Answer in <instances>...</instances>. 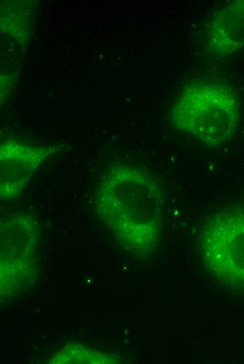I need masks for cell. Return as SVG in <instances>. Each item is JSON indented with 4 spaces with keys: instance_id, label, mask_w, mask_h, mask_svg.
Wrapping results in <instances>:
<instances>
[{
    "instance_id": "cell-1",
    "label": "cell",
    "mask_w": 244,
    "mask_h": 364,
    "mask_svg": "<svg viewBox=\"0 0 244 364\" xmlns=\"http://www.w3.org/2000/svg\"><path fill=\"white\" fill-rule=\"evenodd\" d=\"M96 195L98 206L121 243L142 254L156 247L163 198L152 175L128 164L113 165L103 176Z\"/></svg>"
},
{
    "instance_id": "cell-2",
    "label": "cell",
    "mask_w": 244,
    "mask_h": 364,
    "mask_svg": "<svg viewBox=\"0 0 244 364\" xmlns=\"http://www.w3.org/2000/svg\"><path fill=\"white\" fill-rule=\"evenodd\" d=\"M239 117L236 99L227 88L215 83L198 82L187 87L172 105L175 129L209 147L228 141Z\"/></svg>"
},
{
    "instance_id": "cell-3",
    "label": "cell",
    "mask_w": 244,
    "mask_h": 364,
    "mask_svg": "<svg viewBox=\"0 0 244 364\" xmlns=\"http://www.w3.org/2000/svg\"><path fill=\"white\" fill-rule=\"evenodd\" d=\"M199 245L203 266L217 282L244 288V212L220 211L202 225Z\"/></svg>"
},
{
    "instance_id": "cell-4",
    "label": "cell",
    "mask_w": 244,
    "mask_h": 364,
    "mask_svg": "<svg viewBox=\"0 0 244 364\" xmlns=\"http://www.w3.org/2000/svg\"><path fill=\"white\" fill-rule=\"evenodd\" d=\"M48 155V148H34L13 141L4 143L1 146V197L11 200L22 193Z\"/></svg>"
},
{
    "instance_id": "cell-5",
    "label": "cell",
    "mask_w": 244,
    "mask_h": 364,
    "mask_svg": "<svg viewBox=\"0 0 244 364\" xmlns=\"http://www.w3.org/2000/svg\"><path fill=\"white\" fill-rule=\"evenodd\" d=\"M229 10L215 20L216 24L212 29L211 42L219 43L216 48L222 53L237 49L238 44L244 38V3L234 4Z\"/></svg>"
}]
</instances>
